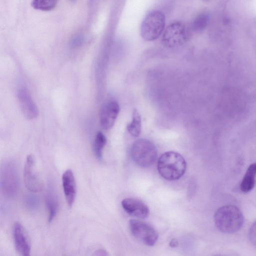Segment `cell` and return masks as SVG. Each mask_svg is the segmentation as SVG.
<instances>
[{
	"label": "cell",
	"mask_w": 256,
	"mask_h": 256,
	"mask_svg": "<svg viewBox=\"0 0 256 256\" xmlns=\"http://www.w3.org/2000/svg\"><path fill=\"white\" fill-rule=\"evenodd\" d=\"M82 39L80 36H78L75 37L72 42V45L74 46H78L82 42Z\"/></svg>",
	"instance_id": "44dd1931"
},
{
	"label": "cell",
	"mask_w": 256,
	"mask_h": 256,
	"mask_svg": "<svg viewBox=\"0 0 256 256\" xmlns=\"http://www.w3.org/2000/svg\"><path fill=\"white\" fill-rule=\"evenodd\" d=\"M18 102L22 112L28 119L35 118L38 114V110L30 94L25 88H21L18 93Z\"/></svg>",
	"instance_id": "7c38bea8"
},
{
	"label": "cell",
	"mask_w": 256,
	"mask_h": 256,
	"mask_svg": "<svg viewBox=\"0 0 256 256\" xmlns=\"http://www.w3.org/2000/svg\"><path fill=\"white\" fill-rule=\"evenodd\" d=\"M94 254L96 256H104L107 255V254L104 250L100 249L96 250Z\"/></svg>",
	"instance_id": "7402d4cb"
},
{
	"label": "cell",
	"mask_w": 256,
	"mask_h": 256,
	"mask_svg": "<svg viewBox=\"0 0 256 256\" xmlns=\"http://www.w3.org/2000/svg\"><path fill=\"white\" fill-rule=\"evenodd\" d=\"M165 26V17L160 11L152 10L144 18L140 27V34L146 40L152 41L158 38Z\"/></svg>",
	"instance_id": "277c9868"
},
{
	"label": "cell",
	"mask_w": 256,
	"mask_h": 256,
	"mask_svg": "<svg viewBox=\"0 0 256 256\" xmlns=\"http://www.w3.org/2000/svg\"><path fill=\"white\" fill-rule=\"evenodd\" d=\"M62 184L66 203L68 207L71 208L74 202L76 193L75 178L71 170L68 169L63 173Z\"/></svg>",
	"instance_id": "4fadbf2b"
},
{
	"label": "cell",
	"mask_w": 256,
	"mask_h": 256,
	"mask_svg": "<svg viewBox=\"0 0 256 256\" xmlns=\"http://www.w3.org/2000/svg\"><path fill=\"white\" fill-rule=\"evenodd\" d=\"M256 178V162L248 168L240 184V189L244 193L250 192L254 188Z\"/></svg>",
	"instance_id": "5bb4252c"
},
{
	"label": "cell",
	"mask_w": 256,
	"mask_h": 256,
	"mask_svg": "<svg viewBox=\"0 0 256 256\" xmlns=\"http://www.w3.org/2000/svg\"><path fill=\"white\" fill-rule=\"evenodd\" d=\"M122 206L128 214L137 218H145L149 214L148 206L142 201L135 198L124 199Z\"/></svg>",
	"instance_id": "8fae6325"
},
{
	"label": "cell",
	"mask_w": 256,
	"mask_h": 256,
	"mask_svg": "<svg viewBox=\"0 0 256 256\" xmlns=\"http://www.w3.org/2000/svg\"><path fill=\"white\" fill-rule=\"evenodd\" d=\"M24 180L27 189L34 192L42 191L44 184L38 172L36 158L32 154H28L24 168Z\"/></svg>",
	"instance_id": "8992f818"
},
{
	"label": "cell",
	"mask_w": 256,
	"mask_h": 256,
	"mask_svg": "<svg viewBox=\"0 0 256 256\" xmlns=\"http://www.w3.org/2000/svg\"><path fill=\"white\" fill-rule=\"evenodd\" d=\"M186 163L184 158L175 152H167L159 158L157 168L160 175L168 180H175L184 174Z\"/></svg>",
	"instance_id": "7a4b0ae2"
},
{
	"label": "cell",
	"mask_w": 256,
	"mask_h": 256,
	"mask_svg": "<svg viewBox=\"0 0 256 256\" xmlns=\"http://www.w3.org/2000/svg\"><path fill=\"white\" fill-rule=\"evenodd\" d=\"M72 1H75L76 0H72Z\"/></svg>",
	"instance_id": "cb8c5ba5"
},
{
	"label": "cell",
	"mask_w": 256,
	"mask_h": 256,
	"mask_svg": "<svg viewBox=\"0 0 256 256\" xmlns=\"http://www.w3.org/2000/svg\"><path fill=\"white\" fill-rule=\"evenodd\" d=\"M58 0H32V6L36 10L48 11L56 5Z\"/></svg>",
	"instance_id": "d6986e66"
},
{
	"label": "cell",
	"mask_w": 256,
	"mask_h": 256,
	"mask_svg": "<svg viewBox=\"0 0 256 256\" xmlns=\"http://www.w3.org/2000/svg\"><path fill=\"white\" fill-rule=\"evenodd\" d=\"M190 33L186 26L182 22H174L167 26L162 36V44L172 48L182 46L189 38Z\"/></svg>",
	"instance_id": "5b68a950"
},
{
	"label": "cell",
	"mask_w": 256,
	"mask_h": 256,
	"mask_svg": "<svg viewBox=\"0 0 256 256\" xmlns=\"http://www.w3.org/2000/svg\"><path fill=\"white\" fill-rule=\"evenodd\" d=\"M248 236L250 242L256 247V221L250 228Z\"/></svg>",
	"instance_id": "ffe728a7"
},
{
	"label": "cell",
	"mask_w": 256,
	"mask_h": 256,
	"mask_svg": "<svg viewBox=\"0 0 256 256\" xmlns=\"http://www.w3.org/2000/svg\"><path fill=\"white\" fill-rule=\"evenodd\" d=\"M106 143V138L100 132H98L96 136L94 143V154L99 160L102 158L103 149Z\"/></svg>",
	"instance_id": "e0dca14e"
},
{
	"label": "cell",
	"mask_w": 256,
	"mask_h": 256,
	"mask_svg": "<svg viewBox=\"0 0 256 256\" xmlns=\"http://www.w3.org/2000/svg\"><path fill=\"white\" fill-rule=\"evenodd\" d=\"M13 163L8 162L4 166L1 174L2 188L8 195L16 192L18 180L16 171Z\"/></svg>",
	"instance_id": "9c48e42d"
},
{
	"label": "cell",
	"mask_w": 256,
	"mask_h": 256,
	"mask_svg": "<svg viewBox=\"0 0 256 256\" xmlns=\"http://www.w3.org/2000/svg\"><path fill=\"white\" fill-rule=\"evenodd\" d=\"M131 156L134 162L142 168L150 166L157 158V149L150 140L140 138L136 140L131 148Z\"/></svg>",
	"instance_id": "3957f363"
},
{
	"label": "cell",
	"mask_w": 256,
	"mask_h": 256,
	"mask_svg": "<svg viewBox=\"0 0 256 256\" xmlns=\"http://www.w3.org/2000/svg\"><path fill=\"white\" fill-rule=\"evenodd\" d=\"M119 112V104L114 100H108L104 104L100 112V125L104 129L108 130L113 126Z\"/></svg>",
	"instance_id": "30bf717a"
},
{
	"label": "cell",
	"mask_w": 256,
	"mask_h": 256,
	"mask_svg": "<svg viewBox=\"0 0 256 256\" xmlns=\"http://www.w3.org/2000/svg\"><path fill=\"white\" fill-rule=\"evenodd\" d=\"M129 228L132 234L144 244L154 246L158 240V234L154 228L149 224L137 220L129 222Z\"/></svg>",
	"instance_id": "52a82bcc"
},
{
	"label": "cell",
	"mask_w": 256,
	"mask_h": 256,
	"mask_svg": "<svg viewBox=\"0 0 256 256\" xmlns=\"http://www.w3.org/2000/svg\"><path fill=\"white\" fill-rule=\"evenodd\" d=\"M178 242L174 239L172 240L170 243V246L172 248L176 247L178 246Z\"/></svg>",
	"instance_id": "603a6c76"
},
{
	"label": "cell",
	"mask_w": 256,
	"mask_h": 256,
	"mask_svg": "<svg viewBox=\"0 0 256 256\" xmlns=\"http://www.w3.org/2000/svg\"><path fill=\"white\" fill-rule=\"evenodd\" d=\"M142 120L138 111L134 109L132 113V120L127 126L128 132L134 137H138L141 131Z\"/></svg>",
	"instance_id": "9a60e30c"
},
{
	"label": "cell",
	"mask_w": 256,
	"mask_h": 256,
	"mask_svg": "<svg viewBox=\"0 0 256 256\" xmlns=\"http://www.w3.org/2000/svg\"><path fill=\"white\" fill-rule=\"evenodd\" d=\"M208 21V14L206 13H201L194 18L192 23V28L196 32H202L207 26Z\"/></svg>",
	"instance_id": "ac0fdd59"
},
{
	"label": "cell",
	"mask_w": 256,
	"mask_h": 256,
	"mask_svg": "<svg viewBox=\"0 0 256 256\" xmlns=\"http://www.w3.org/2000/svg\"><path fill=\"white\" fill-rule=\"evenodd\" d=\"M214 222L220 231L225 234H233L242 228L244 218L238 208L229 204L216 210L214 215Z\"/></svg>",
	"instance_id": "6da1fadb"
},
{
	"label": "cell",
	"mask_w": 256,
	"mask_h": 256,
	"mask_svg": "<svg viewBox=\"0 0 256 256\" xmlns=\"http://www.w3.org/2000/svg\"><path fill=\"white\" fill-rule=\"evenodd\" d=\"M46 203L48 212V222H50L55 217L58 209V202L56 196L52 193L48 194Z\"/></svg>",
	"instance_id": "2e32d148"
},
{
	"label": "cell",
	"mask_w": 256,
	"mask_h": 256,
	"mask_svg": "<svg viewBox=\"0 0 256 256\" xmlns=\"http://www.w3.org/2000/svg\"><path fill=\"white\" fill-rule=\"evenodd\" d=\"M13 238L16 250L22 256H29L31 250L30 239L26 230L18 222L14 224Z\"/></svg>",
	"instance_id": "ba28073f"
}]
</instances>
